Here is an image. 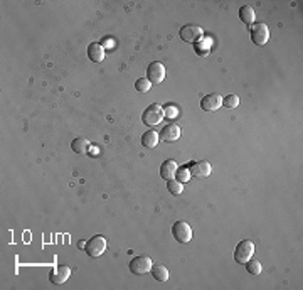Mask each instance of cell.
I'll return each instance as SVG.
<instances>
[{
  "label": "cell",
  "mask_w": 303,
  "mask_h": 290,
  "mask_svg": "<svg viewBox=\"0 0 303 290\" xmlns=\"http://www.w3.org/2000/svg\"><path fill=\"white\" fill-rule=\"evenodd\" d=\"M253 253H255V243L251 240H242V242L238 243V246L234 250V260L238 263L244 265L246 261L253 258Z\"/></svg>",
  "instance_id": "1"
},
{
  "label": "cell",
  "mask_w": 303,
  "mask_h": 290,
  "mask_svg": "<svg viewBox=\"0 0 303 290\" xmlns=\"http://www.w3.org/2000/svg\"><path fill=\"white\" fill-rule=\"evenodd\" d=\"M190 179V171H189V167H181L177 171V181L179 182H187Z\"/></svg>",
  "instance_id": "24"
},
{
  "label": "cell",
  "mask_w": 303,
  "mask_h": 290,
  "mask_svg": "<svg viewBox=\"0 0 303 290\" xmlns=\"http://www.w3.org/2000/svg\"><path fill=\"white\" fill-rule=\"evenodd\" d=\"M249 34H251V39L256 46H265L268 42V39H270V29H268V26L263 22L251 24Z\"/></svg>",
  "instance_id": "4"
},
{
  "label": "cell",
  "mask_w": 303,
  "mask_h": 290,
  "mask_svg": "<svg viewBox=\"0 0 303 290\" xmlns=\"http://www.w3.org/2000/svg\"><path fill=\"white\" fill-rule=\"evenodd\" d=\"M164 108L160 107V105H150V107H147V110L143 112L142 115V120L143 123H145L147 127H155L158 125V123L164 120Z\"/></svg>",
  "instance_id": "2"
},
{
  "label": "cell",
  "mask_w": 303,
  "mask_h": 290,
  "mask_svg": "<svg viewBox=\"0 0 303 290\" xmlns=\"http://www.w3.org/2000/svg\"><path fill=\"white\" fill-rule=\"evenodd\" d=\"M223 107V97L219 93H209L200 100V108L204 112H217Z\"/></svg>",
  "instance_id": "9"
},
{
  "label": "cell",
  "mask_w": 303,
  "mask_h": 290,
  "mask_svg": "<svg viewBox=\"0 0 303 290\" xmlns=\"http://www.w3.org/2000/svg\"><path fill=\"white\" fill-rule=\"evenodd\" d=\"M244 265H246V270H248L251 275H259L261 274V270H263L261 263H259L258 260H248Z\"/></svg>",
  "instance_id": "21"
},
{
  "label": "cell",
  "mask_w": 303,
  "mask_h": 290,
  "mask_svg": "<svg viewBox=\"0 0 303 290\" xmlns=\"http://www.w3.org/2000/svg\"><path fill=\"white\" fill-rule=\"evenodd\" d=\"M164 115L165 118H170V120H175L179 116V110L174 107V105H168V107L164 108Z\"/></svg>",
  "instance_id": "25"
},
{
  "label": "cell",
  "mask_w": 303,
  "mask_h": 290,
  "mask_svg": "<svg viewBox=\"0 0 303 290\" xmlns=\"http://www.w3.org/2000/svg\"><path fill=\"white\" fill-rule=\"evenodd\" d=\"M90 145L91 144L88 139H84V137H77V139H75L71 142V148H73V152H76V154H86Z\"/></svg>",
  "instance_id": "17"
},
{
  "label": "cell",
  "mask_w": 303,
  "mask_h": 290,
  "mask_svg": "<svg viewBox=\"0 0 303 290\" xmlns=\"http://www.w3.org/2000/svg\"><path fill=\"white\" fill-rule=\"evenodd\" d=\"M238 105H239V97H238V95H227L226 98H223V107L236 108Z\"/></svg>",
  "instance_id": "22"
},
{
  "label": "cell",
  "mask_w": 303,
  "mask_h": 290,
  "mask_svg": "<svg viewBox=\"0 0 303 290\" xmlns=\"http://www.w3.org/2000/svg\"><path fill=\"white\" fill-rule=\"evenodd\" d=\"M135 88H136V91H140V93H147V91L152 88V83L147 80V78H140V80L135 83Z\"/></svg>",
  "instance_id": "23"
},
{
  "label": "cell",
  "mask_w": 303,
  "mask_h": 290,
  "mask_svg": "<svg viewBox=\"0 0 303 290\" xmlns=\"http://www.w3.org/2000/svg\"><path fill=\"white\" fill-rule=\"evenodd\" d=\"M152 275L157 282H167L168 280V270L164 265H153L152 267Z\"/></svg>",
  "instance_id": "18"
},
{
  "label": "cell",
  "mask_w": 303,
  "mask_h": 290,
  "mask_svg": "<svg viewBox=\"0 0 303 290\" xmlns=\"http://www.w3.org/2000/svg\"><path fill=\"white\" fill-rule=\"evenodd\" d=\"M209 48H211V39H204L200 37L199 41L196 42V51L199 56H207L209 54Z\"/></svg>",
  "instance_id": "19"
},
{
  "label": "cell",
  "mask_w": 303,
  "mask_h": 290,
  "mask_svg": "<svg viewBox=\"0 0 303 290\" xmlns=\"http://www.w3.org/2000/svg\"><path fill=\"white\" fill-rule=\"evenodd\" d=\"M167 189L172 196H179V194H182V191H184V186H182V182L175 181V179H170V181H167Z\"/></svg>",
  "instance_id": "20"
},
{
  "label": "cell",
  "mask_w": 303,
  "mask_h": 290,
  "mask_svg": "<svg viewBox=\"0 0 303 290\" xmlns=\"http://www.w3.org/2000/svg\"><path fill=\"white\" fill-rule=\"evenodd\" d=\"M239 19H241V22H244L246 26H251V24H255L256 14H255V10H253V7L242 5L241 9H239Z\"/></svg>",
  "instance_id": "15"
},
{
  "label": "cell",
  "mask_w": 303,
  "mask_h": 290,
  "mask_svg": "<svg viewBox=\"0 0 303 290\" xmlns=\"http://www.w3.org/2000/svg\"><path fill=\"white\" fill-rule=\"evenodd\" d=\"M202 27L196 26V24H187V26H182L179 31V36L182 41L190 42V44H196L200 37H202Z\"/></svg>",
  "instance_id": "6"
},
{
  "label": "cell",
  "mask_w": 303,
  "mask_h": 290,
  "mask_svg": "<svg viewBox=\"0 0 303 290\" xmlns=\"http://www.w3.org/2000/svg\"><path fill=\"white\" fill-rule=\"evenodd\" d=\"M84 250H86L88 257H91V258L101 257V255L105 253V250H106V238H105V236H101V235L93 236V238H91L90 242L86 243Z\"/></svg>",
  "instance_id": "3"
},
{
  "label": "cell",
  "mask_w": 303,
  "mask_h": 290,
  "mask_svg": "<svg viewBox=\"0 0 303 290\" xmlns=\"http://www.w3.org/2000/svg\"><path fill=\"white\" fill-rule=\"evenodd\" d=\"M189 171L190 176H194V177H209L212 167L207 161H196L189 165Z\"/></svg>",
  "instance_id": "11"
},
{
  "label": "cell",
  "mask_w": 303,
  "mask_h": 290,
  "mask_svg": "<svg viewBox=\"0 0 303 290\" xmlns=\"http://www.w3.org/2000/svg\"><path fill=\"white\" fill-rule=\"evenodd\" d=\"M160 139L168 144L177 142V140L181 139V127H179L177 123H168V125H165L160 132Z\"/></svg>",
  "instance_id": "12"
},
{
  "label": "cell",
  "mask_w": 303,
  "mask_h": 290,
  "mask_svg": "<svg viewBox=\"0 0 303 290\" xmlns=\"http://www.w3.org/2000/svg\"><path fill=\"white\" fill-rule=\"evenodd\" d=\"M177 171H179L177 162L175 161H165L160 167V176H162V179H165V181H170V179H175Z\"/></svg>",
  "instance_id": "13"
},
{
  "label": "cell",
  "mask_w": 303,
  "mask_h": 290,
  "mask_svg": "<svg viewBox=\"0 0 303 290\" xmlns=\"http://www.w3.org/2000/svg\"><path fill=\"white\" fill-rule=\"evenodd\" d=\"M147 80L152 84H160L165 80V64H162L158 61L152 63L149 69H147Z\"/></svg>",
  "instance_id": "8"
},
{
  "label": "cell",
  "mask_w": 303,
  "mask_h": 290,
  "mask_svg": "<svg viewBox=\"0 0 303 290\" xmlns=\"http://www.w3.org/2000/svg\"><path fill=\"white\" fill-rule=\"evenodd\" d=\"M71 277V268L68 265H59V267H54L49 274V280L54 285H61L64 284L68 278Z\"/></svg>",
  "instance_id": "10"
},
{
  "label": "cell",
  "mask_w": 303,
  "mask_h": 290,
  "mask_svg": "<svg viewBox=\"0 0 303 290\" xmlns=\"http://www.w3.org/2000/svg\"><path fill=\"white\" fill-rule=\"evenodd\" d=\"M88 58L93 63H101L105 59V48L98 42H91L88 46Z\"/></svg>",
  "instance_id": "14"
},
{
  "label": "cell",
  "mask_w": 303,
  "mask_h": 290,
  "mask_svg": "<svg viewBox=\"0 0 303 290\" xmlns=\"http://www.w3.org/2000/svg\"><path fill=\"white\" fill-rule=\"evenodd\" d=\"M172 235L179 243H189L192 240V228L189 226V223L177 221L172 226Z\"/></svg>",
  "instance_id": "7"
},
{
  "label": "cell",
  "mask_w": 303,
  "mask_h": 290,
  "mask_svg": "<svg viewBox=\"0 0 303 290\" xmlns=\"http://www.w3.org/2000/svg\"><path fill=\"white\" fill-rule=\"evenodd\" d=\"M158 140H160V135H158L157 132H153V130H149V132H145L142 135V145L147 148H153L158 145Z\"/></svg>",
  "instance_id": "16"
},
{
  "label": "cell",
  "mask_w": 303,
  "mask_h": 290,
  "mask_svg": "<svg viewBox=\"0 0 303 290\" xmlns=\"http://www.w3.org/2000/svg\"><path fill=\"white\" fill-rule=\"evenodd\" d=\"M152 267H153V263H152V258L149 257H136L130 261V272H132L133 275L150 274Z\"/></svg>",
  "instance_id": "5"
}]
</instances>
